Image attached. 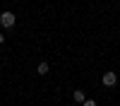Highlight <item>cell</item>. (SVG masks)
Returning a JSON list of instances; mask_svg holds the SVG:
<instances>
[{
    "label": "cell",
    "instance_id": "6da1fadb",
    "mask_svg": "<svg viewBox=\"0 0 120 106\" xmlns=\"http://www.w3.org/2000/svg\"><path fill=\"white\" fill-rule=\"evenodd\" d=\"M15 22H17V17H15L12 12H3V15H0V24H3L5 29H10V27H15Z\"/></svg>",
    "mask_w": 120,
    "mask_h": 106
},
{
    "label": "cell",
    "instance_id": "7a4b0ae2",
    "mask_svg": "<svg viewBox=\"0 0 120 106\" xmlns=\"http://www.w3.org/2000/svg\"><path fill=\"white\" fill-rule=\"evenodd\" d=\"M101 82H103L106 87H113V84L118 82V75H115V72H103V77H101Z\"/></svg>",
    "mask_w": 120,
    "mask_h": 106
},
{
    "label": "cell",
    "instance_id": "3957f363",
    "mask_svg": "<svg viewBox=\"0 0 120 106\" xmlns=\"http://www.w3.org/2000/svg\"><path fill=\"white\" fill-rule=\"evenodd\" d=\"M72 99H75L77 104H84V101H86V94H84L82 89H77V92H72Z\"/></svg>",
    "mask_w": 120,
    "mask_h": 106
},
{
    "label": "cell",
    "instance_id": "277c9868",
    "mask_svg": "<svg viewBox=\"0 0 120 106\" xmlns=\"http://www.w3.org/2000/svg\"><path fill=\"white\" fill-rule=\"evenodd\" d=\"M48 70H51V67H48L46 60H41V63H38V67H36V72H38V75H48Z\"/></svg>",
    "mask_w": 120,
    "mask_h": 106
},
{
    "label": "cell",
    "instance_id": "5b68a950",
    "mask_svg": "<svg viewBox=\"0 0 120 106\" xmlns=\"http://www.w3.org/2000/svg\"><path fill=\"white\" fill-rule=\"evenodd\" d=\"M84 106H96V101H91V99H86V101H84Z\"/></svg>",
    "mask_w": 120,
    "mask_h": 106
},
{
    "label": "cell",
    "instance_id": "8992f818",
    "mask_svg": "<svg viewBox=\"0 0 120 106\" xmlns=\"http://www.w3.org/2000/svg\"><path fill=\"white\" fill-rule=\"evenodd\" d=\"M3 41H5V34H0V43H3Z\"/></svg>",
    "mask_w": 120,
    "mask_h": 106
}]
</instances>
